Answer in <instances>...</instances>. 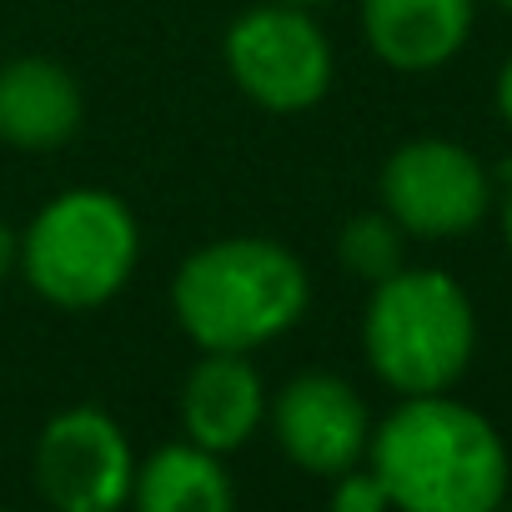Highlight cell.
I'll return each instance as SVG.
<instances>
[{"label": "cell", "instance_id": "obj_15", "mask_svg": "<svg viewBox=\"0 0 512 512\" xmlns=\"http://www.w3.org/2000/svg\"><path fill=\"white\" fill-rule=\"evenodd\" d=\"M497 106H502V116H507V126H512V61L502 66V81H497Z\"/></svg>", "mask_w": 512, "mask_h": 512}, {"label": "cell", "instance_id": "obj_6", "mask_svg": "<svg viewBox=\"0 0 512 512\" xmlns=\"http://www.w3.org/2000/svg\"><path fill=\"white\" fill-rule=\"evenodd\" d=\"M382 201L412 236H462L487 211V176L457 141H407L382 166Z\"/></svg>", "mask_w": 512, "mask_h": 512}, {"label": "cell", "instance_id": "obj_13", "mask_svg": "<svg viewBox=\"0 0 512 512\" xmlns=\"http://www.w3.org/2000/svg\"><path fill=\"white\" fill-rule=\"evenodd\" d=\"M342 267L352 277L382 282L402 267V226L392 216H352L342 226Z\"/></svg>", "mask_w": 512, "mask_h": 512}, {"label": "cell", "instance_id": "obj_1", "mask_svg": "<svg viewBox=\"0 0 512 512\" xmlns=\"http://www.w3.org/2000/svg\"><path fill=\"white\" fill-rule=\"evenodd\" d=\"M372 472L407 512H492L507 492V452L487 417L437 392L397 407L372 437Z\"/></svg>", "mask_w": 512, "mask_h": 512}, {"label": "cell", "instance_id": "obj_10", "mask_svg": "<svg viewBox=\"0 0 512 512\" xmlns=\"http://www.w3.org/2000/svg\"><path fill=\"white\" fill-rule=\"evenodd\" d=\"M362 26L387 66L432 71L462 51L472 0H362Z\"/></svg>", "mask_w": 512, "mask_h": 512}, {"label": "cell", "instance_id": "obj_17", "mask_svg": "<svg viewBox=\"0 0 512 512\" xmlns=\"http://www.w3.org/2000/svg\"><path fill=\"white\" fill-rule=\"evenodd\" d=\"M507 246H512V196H507Z\"/></svg>", "mask_w": 512, "mask_h": 512}, {"label": "cell", "instance_id": "obj_8", "mask_svg": "<svg viewBox=\"0 0 512 512\" xmlns=\"http://www.w3.org/2000/svg\"><path fill=\"white\" fill-rule=\"evenodd\" d=\"M277 437L297 467L342 477L367 452V407L342 377L307 372L277 402Z\"/></svg>", "mask_w": 512, "mask_h": 512}, {"label": "cell", "instance_id": "obj_18", "mask_svg": "<svg viewBox=\"0 0 512 512\" xmlns=\"http://www.w3.org/2000/svg\"><path fill=\"white\" fill-rule=\"evenodd\" d=\"M287 6H327V0H287Z\"/></svg>", "mask_w": 512, "mask_h": 512}, {"label": "cell", "instance_id": "obj_5", "mask_svg": "<svg viewBox=\"0 0 512 512\" xmlns=\"http://www.w3.org/2000/svg\"><path fill=\"white\" fill-rule=\"evenodd\" d=\"M226 71L231 81L267 111H307L332 86L327 36L302 16V6L272 0L256 6L226 31Z\"/></svg>", "mask_w": 512, "mask_h": 512}, {"label": "cell", "instance_id": "obj_9", "mask_svg": "<svg viewBox=\"0 0 512 512\" xmlns=\"http://www.w3.org/2000/svg\"><path fill=\"white\" fill-rule=\"evenodd\" d=\"M262 377L241 352H211L191 367L181 387V422L186 437L206 452H231L262 427Z\"/></svg>", "mask_w": 512, "mask_h": 512}, {"label": "cell", "instance_id": "obj_14", "mask_svg": "<svg viewBox=\"0 0 512 512\" xmlns=\"http://www.w3.org/2000/svg\"><path fill=\"white\" fill-rule=\"evenodd\" d=\"M342 512H382L387 507V487L377 482V472H342L337 477V497H332Z\"/></svg>", "mask_w": 512, "mask_h": 512}, {"label": "cell", "instance_id": "obj_4", "mask_svg": "<svg viewBox=\"0 0 512 512\" xmlns=\"http://www.w3.org/2000/svg\"><path fill=\"white\" fill-rule=\"evenodd\" d=\"M26 277L56 307H101L136 267V221L106 191L56 196L26 231Z\"/></svg>", "mask_w": 512, "mask_h": 512}, {"label": "cell", "instance_id": "obj_11", "mask_svg": "<svg viewBox=\"0 0 512 512\" xmlns=\"http://www.w3.org/2000/svg\"><path fill=\"white\" fill-rule=\"evenodd\" d=\"M81 126V91L76 81L41 56L0 66V141L21 151H51L71 141Z\"/></svg>", "mask_w": 512, "mask_h": 512}, {"label": "cell", "instance_id": "obj_3", "mask_svg": "<svg viewBox=\"0 0 512 512\" xmlns=\"http://www.w3.org/2000/svg\"><path fill=\"white\" fill-rule=\"evenodd\" d=\"M367 357L372 372L407 392H442L462 377L472 357V307L467 292L442 272H392L377 282L367 307Z\"/></svg>", "mask_w": 512, "mask_h": 512}, {"label": "cell", "instance_id": "obj_7", "mask_svg": "<svg viewBox=\"0 0 512 512\" xmlns=\"http://www.w3.org/2000/svg\"><path fill=\"white\" fill-rule=\"evenodd\" d=\"M131 477L126 437L96 407L61 412L36 442V482L61 512H111L131 497Z\"/></svg>", "mask_w": 512, "mask_h": 512}, {"label": "cell", "instance_id": "obj_16", "mask_svg": "<svg viewBox=\"0 0 512 512\" xmlns=\"http://www.w3.org/2000/svg\"><path fill=\"white\" fill-rule=\"evenodd\" d=\"M11 256H16V241H11V231H6V221H0V277L11 272Z\"/></svg>", "mask_w": 512, "mask_h": 512}, {"label": "cell", "instance_id": "obj_12", "mask_svg": "<svg viewBox=\"0 0 512 512\" xmlns=\"http://www.w3.org/2000/svg\"><path fill=\"white\" fill-rule=\"evenodd\" d=\"M131 497L141 512H221V507H231L236 492H231L216 452L181 442V447H161L146 467H136Z\"/></svg>", "mask_w": 512, "mask_h": 512}, {"label": "cell", "instance_id": "obj_19", "mask_svg": "<svg viewBox=\"0 0 512 512\" xmlns=\"http://www.w3.org/2000/svg\"><path fill=\"white\" fill-rule=\"evenodd\" d=\"M502 6H507V11H512V0H502Z\"/></svg>", "mask_w": 512, "mask_h": 512}, {"label": "cell", "instance_id": "obj_2", "mask_svg": "<svg viewBox=\"0 0 512 512\" xmlns=\"http://www.w3.org/2000/svg\"><path fill=\"white\" fill-rule=\"evenodd\" d=\"M171 307L196 347L251 352L302 322L307 272L287 246L262 236L211 241L181 262Z\"/></svg>", "mask_w": 512, "mask_h": 512}]
</instances>
